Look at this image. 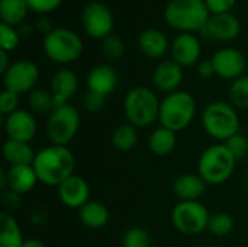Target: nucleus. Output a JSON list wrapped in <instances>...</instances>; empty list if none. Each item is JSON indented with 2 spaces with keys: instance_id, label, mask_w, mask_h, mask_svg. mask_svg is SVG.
Masks as SVG:
<instances>
[{
  "instance_id": "2eb2a0df",
  "label": "nucleus",
  "mask_w": 248,
  "mask_h": 247,
  "mask_svg": "<svg viewBox=\"0 0 248 247\" xmlns=\"http://www.w3.org/2000/svg\"><path fill=\"white\" fill-rule=\"evenodd\" d=\"M170 54H171V60L176 61L183 68L193 67L199 64L201 60V54H202L201 41L195 33L190 32L177 33L170 44Z\"/></svg>"
},
{
  "instance_id": "c756f323",
  "label": "nucleus",
  "mask_w": 248,
  "mask_h": 247,
  "mask_svg": "<svg viewBox=\"0 0 248 247\" xmlns=\"http://www.w3.org/2000/svg\"><path fill=\"white\" fill-rule=\"evenodd\" d=\"M228 99L235 109H248V73L231 82Z\"/></svg>"
},
{
  "instance_id": "58836bf2",
  "label": "nucleus",
  "mask_w": 248,
  "mask_h": 247,
  "mask_svg": "<svg viewBox=\"0 0 248 247\" xmlns=\"http://www.w3.org/2000/svg\"><path fill=\"white\" fill-rule=\"evenodd\" d=\"M237 0H205V4L211 15L231 13Z\"/></svg>"
},
{
  "instance_id": "ea45409f",
  "label": "nucleus",
  "mask_w": 248,
  "mask_h": 247,
  "mask_svg": "<svg viewBox=\"0 0 248 247\" xmlns=\"http://www.w3.org/2000/svg\"><path fill=\"white\" fill-rule=\"evenodd\" d=\"M198 74L202 79H211V77L217 76L212 60H202V61H199V64H198Z\"/></svg>"
},
{
  "instance_id": "473e14b6",
  "label": "nucleus",
  "mask_w": 248,
  "mask_h": 247,
  "mask_svg": "<svg viewBox=\"0 0 248 247\" xmlns=\"http://www.w3.org/2000/svg\"><path fill=\"white\" fill-rule=\"evenodd\" d=\"M151 237L150 233L142 227L128 229L122 236V247H150Z\"/></svg>"
},
{
  "instance_id": "6ab92c4d",
  "label": "nucleus",
  "mask_w": 248,
  "mask_h": 247,
  "mask_svg": "<svg viewBox=\"0 0 248 247\" xmlns=\"http://www.w3.org/2000/svg\"><path fill=\"white\" fill-rule=\"evenodd\" d=\"M118 82H119L118 73L109 64L94 66L93 68H90V71L87 73V77H86L87 90L100 93L106 98L116 90Z\"/></svg>"
},
{
  "instance_id": "c85d7f7f",
  "label": "nucleus",
  "mask_w": 248,
  "mask_h": 247,
  "mask_svg": "<svg viewBox=\"0 0 248 247\" xmlns=\"http://www.w3.org/2000/svg\"><path fill=\"white\" fill-rule=\"evenodd\" d=\"M28 106L32 114L38 115H49L55 109V102L51 90L35 87L28 93Z\"/></svg>"
},
{
  "instance_id": "39448f33",
  "label": "nucleus",
  "mask_w": 248,
  "mask_h": 247,
  "mask_svg": "<svg viewBox=\"0 0 248 247\" xmlns=\"http://www.w3.org/2000/svg\"><path fill=\"white\" fill-rule=\"evenodd\" d=\"M237 159L224 143L206 147L198 160V175L206 185H222L235 172Z\"/></svg>"
},
{
  "instance_id": "f8f14e48",
  "label": "nucleus",
  "mask_w": 248,
  "mask_h": 247,
  "mask_svg": "<svg viewBox=\"0 0 248 247\" xmlns=\"http://www.w3.org/2000/svg\"><path fill=\"white\" fill-rule=\"evenodd\" d=\"M212 63L215 67L217 76L225 80L234 82L235 79L241 77L247 71V58L246 55L232 47H225L218 49L212 55Z\"/></svg>"
},
{
  "instance_id": "20e7f679",
  "label": "nucleus",
  "mask_w": 248,
  "mask_h": 247,
  "mask_svg": "<svg viewBox=\"0 0 248 247\" xmlns=\"http://www.w3.org/2000/svg\"><path fill=\"white\" fill-rule=\"evenodd\" d=\"M209 16L205 0H170L164 7L166 23L179 33L202 31Z\"/></svg>"
},
{
  "instance_id": "f3484780",
  "label": "nucleus",
  "mask_w": 248,
  "mask_h": 247,
  "mask_svg": "<svg viewBox=\"0 0 248 247\" xmlns=\"http://www.w3.org/2000/svg\"><path fill=\"white\" fill-rule=\"evenodd\" d=\"M60 201L68 207L80 210L86 202L90 201V186L78 175H71L57 186Z\"/></svg>"
},
{
  "instance_id": "a18cd8bd",
  "label": "nucleus",
  "mask_w": 248,
  "mask_h": 247,
  "mask_svg": "<svg viewBox=\"0 0 248 247\" xmlns=\"http://www.w3.org/2000/svg\"><path fill=\"white\" fill-rule=\"evenodd\" d=\"M247 70H248V61H247Z\"/></svg>"
},
{
  "instance_id": "a878e982",
  "label": "nucleus",
  "mask_w": 248,
  "mask_h": 247,
  "mask_svg": "<svg viewBox=\"0 0 248 247\" xmlns=\"http://www.w3.org/2000/svg\"><path fill=\"white\" fill-rule=\"evenodd\" d=\"M29 6L26 0H0V17L1 23L10 26H20L25 23Z\"/></svg>"
},
{
  "instance_id": "7ed1b4c3",
  "label": "nucleus",
  "mask_w": 248,
  "mask_h": 247,
  "mask_svg": "<svg viewBox=\"0 0 248 247\" xmlns=\"http://www.w3.org/2000/svg\"><path fill=\"white\" fill-rule=\"evenodd\" d=\"M196 99L186 90H176L164 95L160 103L158 122L161 127L174 131L176 134L186 130L196 116Z\"/></svg>"
},
{
  "instance_id": "ddd939ff",
  "label": "nucleus",
  "mask_w": 248,
  "mask_h": 247,
  "mask_svg": "<svg viewBox=\"0 0 248 247\" xmlns=\"http://www.w3.org/2000/svg\"><path fill=\"white\" fill-rule=\"evenodd\" d=\"M201 32L206 39L230 42L240 36L241 22L232 12L221 13V15H211L205 28Z\"/></svg>"
},
{
  "instance_id": "bb28decb",
  "label": "nucleus",
  "mask_w": 248,
  "mask_h": 247,
  "mask_svg": "<svg viewBox=\"0 0 248 247\" xmlns=\"http://www.w3.org/2000/svg\"><path fill=\"white\" fill-rule=\"evenodd\" d=\"M25 243L22 230L16 218L7 211L1 213L0 247H22Z\"/></svg>"
},
{
  "instance_id": "423d86ee",
  "label": "nucleus",
  "mask_w": 248,
  "mask_h": 247,
  "mask_svg": "<svg viewBox=\"0 0 248 247\" xmlns=\"http://www.w3.org/2000/svg\"><path fill=\"white\" fill-rule=\"evenodd\" d=\"M201 122L205 132L219 143H225L240 132V116L230 102L215 100L206 105L202 111Z\"/></svg>"
},
{
  "instance_id": "4c0bfd02",
  "label": "nucleus",
  "mask_w": 248,
  "mask_h": 247,
  "mask_svg": "<svg viewBox=\"0 0 248 247\" xmlns=\"http://www.w3.org/2000/svg\"><path fill=\"white\" fill-rule=\"evenodd\" d=\"M29 10L35 12L41 16H46L48 13L57 10L64 0H26Z\"/></svg>"
},
{
  "instance_id": "f257e3e1",
  "label": "nucleus",
  "mask_w": 248,
  "mask_h": 247,
  "mask_svg": "<svg viewBox=\"0 0 248 247\" xmlns=\"http://www.w3.org/2000/svg\"><path fill=\"white\" fill-rule=\"evenodd\" d=\"M33 169L38 181L48 186H58L74 175L76 159L68 147L49 144L36 151Z\"/></svg>"
},
{
  "instance_id": "e433bc0d",
  "label": "nucleus",
  "mask_w": 248,
  "mask_h": 247,
  "mask_svg": "<svg viewBox=\"0 0 248 247\" xmlns=\"http://www.w3.org/2000/svg\"><path fill=\"white\" fill-rule=\"evenodd\" d=\"M19 96L20 95L12 90L3 89V92L0 93V112L3 114V116H7L19 109Z\"/></svg>"
},
{
  "instance_id": "72a5a7b5",
  "label": "nucleus",
  "mask_w": 248,
  "mask_h": 247,
  "mask_svg": "<svg viewBox=\"0 0 248 247\" xmlns=\"http://www.w3.org/2000/svg\"><path fill=\"white\" fill-rule=\"evenodd\" d=\"M20 32L16 26L0 23V49L6 52L15 51L20 44Z\"/></svg>"
},
{
  "instance_id": "b1692460",
  "label": "nucleus",
  "mask_w": 248,
  "mask_h": 247,
  "mask_svg": "<svg viewBox=\"0 0 248 247\" xmlns=\"http://www.w3.org/2000/svg\"><path fill=\"white\" fill-rule=\"evenodd\" d=\"M78 220L84 227L99 230L109 223V210L105 204L90 199L78 210Z\"/></svg>"
},
{
  "instance_id": "a19ab883",
  "label": "nucleus",
  "mask_w": 248,
  "mask_h": 247,
  "mask_svg": "<svg viewBox=\"0 0 248 247\" xmlns=\"http://www.w3.org/2000/svg\"><path fill=\"white\" fill-rule=\"evenodd\" d=\"M36 29H38L39 32H42L44 36H45L46 33H49V32L54 29L51 19H49L48 16H41V17L36 20Z\"/></svg>"
},
{
  "instance_id": "4be33fe9",
  "label": "nucleus",
  "mask_w": 248,
  "mask_h": 247,
  "mask_svg": "<svg viewBox=\"0 0 248 247\" xmlns=\"http://www.w3.org/2000/svg\"><path fill=\"white\" fill-rule=\"evenodd\" d=\"M206 186L198 173H183L173 182V192L179 201H198L205 194Z\"/></svg>"
},
{
  "instance_id": "cd10ccee",
  "label": "nucleus",
  "mask_w": 248,
  "mask_h": 247,
  "mask_svg": "<svg viewBox=\"0 0 248 247\" xmlns=\"http://www.w3.org/2000/svg\"><path fill=\"white\" fill-rule=\"evenodd\" d=\"M138 137V128L129 122H124L113 128L110 143L118 151H129L137 146Z\"/></svg>"
},
{
  "instance_id": "1a4fd4ad",
  "label": "nucleus",
  "mask_w": 248,
  "mask_h": 247,
  "mask_svg": "<svg viewBox=\"0 0 248 247\" xmlns=\"http://www.w3.org/2000/svg\"><path fill=\"white\" fill-rule=\"evenodd\" d=\"M173 227L186 236H196L208 230L209 211L199 201H179L171 210Z\"/></svg>"
},
{
  "instance_id": "49530a36",
  "label": "nucleus",
  "mask_w": 248,
  "mask_h": 247,
  "mask_svg": "<svg viewBox=\"0 0 248 247\" xmlns=\"http://www.w3.org/2000/svg\"><path fill=\"white\" fill-rule=\"evenodd\" d=\"M247 186H248V179H247Z\"/></svg>"
},
{
  "instance_id": "dca6fc26",
  "label": "nucleus",
  "mask_w": 248,
  "mask_h": 247,
  "mask_svg": "<svg viewBox=\"0 0 248 247\" xmlns=\"http://www.w3.org/2000/svg\"><path fill=\"white\" fill-rule=\"evenodd\" d=\"M1 189H7L15 195H25L33 191L38 176L33 166H9L6 172H1Z\"/></svg>"
},
{
  "instance_id": "c03bdc74",
  "label": "nucleus",
  "mask_w": 248,
  "mask_h": 247,
  "mask_svg": "<svg viewBox=\"0 0 248 247\" xmlns=\"http://www.w3.org/2000/svg\"><path fill=\"white\" fill-rule=\"evenodd\" d=\"M17 29H19V32H20L22 36H28L32 32V26L31 25H26V23H22Z\"/></svg>"
},
{
  "instance_id": "9d476101",
  "label": "nucleus",
  "mask_w": 248,
  "mask_h": 247,
  "mask_svg": "<svg viewBox=\"0 0 248 247\" xmlns=\"http://www.w3.org/2000/svg\"><path fill=\"white\" fill-rule=\"evenodd\" d=\"M81 25L90 38L102 41L112 35L115 26L113 13L105 3L90 1L81 12Z\"/></svg>"
},
{
  "instance_id": "a211bd4d",
  "label": "nucleus",
  "mask_w": 248,
  "mask_h": 247,
  "mask_svg": "<svg viewBox=\"0 0 248 247\" xmlns=\"http://www.w3.org/2000/svg\"><path fill=\"white\" fill-rule=\"evenodd\" d=\"M183 77L185 73L182 66L173 60H163L153 71V84L160 93L169 95L179 90Z\"/></svg>"
},
{
  "instance_id": "c9c22d12",
  "label": "nucleus",
  "mask_w": 248,
  "mask_h": 247,
  "mask_svg": "<svg viewBox=\"0 0 248 247\" xmlns=\"http://www.w3.org/2000/svg\"><path fill=\"white\" fill-rule=\"evenodd\" d=\"M106 105V96L87 90L83 96V109L89 114H96L100 112Z\"/></svg>"
},
{
  "instance_id": "2f4dec72",
  "label": "nucleus",
  "mask_w": 248,
  "mask_h": 247,
  "mask_svg": "<svg viewBox=\"0 0 248 247\" xmlns=\"http://www.w3.org/2000/svg\"><path fill=\"white\" fill-rule=\"evenodd\" d=\"M100 51L108 60L118 61L125 54V44L121 36L112 33L100 41Z\"/></svg>"
},
{
  "instance_id": "393cba45",
  "label": "nucleus",
  "mask_w": 248,
  "mask_h": 247,
  "mask_svg": "<svg viewBox=\"0 0 248 247\" xmlns=\"http://www.w3.org/2000/svg\"><path fill=\"white\" fill-rule=\"evenodd\" d=\"M177 146V134L169 128L158 127L148 137V148L158 157L170 156Z\"/></svg>"
},
{
  "instance_id": "6e6552de",
  "label": "nucleus",
  "mask_w": 248,
  "mask_h": 247,
  "mask_svg": "<svg viewBox=\"0 0 248 247\" xmlns=\"http://www.w3.org/2000/svg\"><path fill=\"white\" fill-rule=\"evenodd\" d=\"M80 124L81 118L76 106L70 103L55 106V109L48 115L45 124V134L49 140V144L68 147V144L77 135Z\"/></svg>"
},
{
  "instance_id": "9b49d317",
  "label": "nucleus",
  "mask_w": 248,
  "mask_h": 247,
  "mask_svg": "<svg viewBox=\"0 0 248 247\" xmlns=\"http://www.w3.org/2000/svg\"><path fill=\"white\" fill-rule=\"evenodd\" d=\"M1 76L4 89L23 95L35 89L39 80V67L31 60H16Z\"/></svg>"
},
{
  "instance_id": "7c9ffc66",
  "label": "nucleus",
  "mask_w": 248,
  "mask_h": 247,
  "mask_svg": "<svg viewBox=\"0 0 248 247\" xmlns=\"http://www.w3.org/2000/svg\"><path fill=\"white\" fill-rule=\"evenodd\" d=\"M234 227H235L234 218L228 213L212 214L208 224V230L217 237H227L228 234L232 233Z\"/></svg>"
},
{
  "instance_id": "79ce46f5",
  "label": "nucleus",
  "mask_w": 248,
  "mask_h": 247,
  "mask_svg": "<svg viewBox=\"0 0 248 247\" xmlns=\"http://www.w3.org/2000/svg\"><path fill=\"white\" fill-rule=\"evenodd\" d=\"M10 64H12V61L9 60V52L0 49V73L3 74L10 67Z\"/></svg>"
},
{
  "instance_id": "37998d69",
  "label": "nucleus",
  "mask_w": 248,
  "mask_h": 247,
  "mask_svg": "<svg viewBox=\"0 0 248 247\" xmlns=\"http://www.w3.org/2000/svg\"><path fill=\"white\" fill-rule=\"evenodd\" d=\"M22 247H46V245L38 239H28V240H25Z\"/></svg>"
},
{
  "instance_id": "f704fd0d",
  "label": "nucleus",
  "mask_w": 248,
  "mask_h": 247,
  "mask_svg": "<svg viewBox=\"0 0 248 247\" xmlns=\"http://www.w3.org/2000/svg\"><path fill=\"white\" fill-rule=\"evenodd\" d=\"M227 146V148L232 153V156L238 160L247 157L248 154V138L246 135H243L241 132L232 135L230 140H227L224 143Z\"/></svg>"
},
{
  "instance_id": "4468645a",
  "label": "nucleus",
  "mask_w": 248,
  "mask_h": 247,
  "mask_svg": "<svg viewBox=\"0 0 248 247\" xmlns=\"http://www.w3.org/2000/svg\"><path fill=\"white\" fill-rule=\"evenodd\" d=\"M3 127L7 140L22 143H31L38 131V122L35 115L26 109H17L16 112L4 116Z\"/></svg>"
},
{
  "instance_id": "5701e85b",
  "label": "nucleus",
  "mask_w": 248,
  "mask_h": 247,
  "mask_svg": "<svg viewBox=\"0 0 248 247\" xmlns=\"http://www.w3.org/2000/svg\"><path fill=\"white\" fill-rule=\"evenodd\" d=\"M1 154L9 166H32L36 151L32 148L31 143L6 140L1 148Z\"/></svg>"
},
{
  "instance_id": "f03ea898",
  "label": "nucleus",
  "mask_w": 248,
  "mask_h": 247,
  "mask_svg": "<svg viewBox=\"0 0 248 247\" xmlns=\"http://www.w3.org/2000/svg\"><path fill=\"white\" fill-rule=\"evenodd\" d=\"M161 99L147 86H135L129 89L124 98V114L126 122L134 127L147 128L158 121Z\"/></svg>"
},
{
  "instance_id": "412c9836",
  "label": "nucleus",
  "mask_w": 248,
  "mask_h": 247,
  "mask_svg": "<svg viewBox=\"0 0 248 247\" xmlns=\"http://www.w3.org/2000/svg\"><path fill=\"white\" fill-rule=\"evenodd\" d=\"M170 41L166 33L157 28H147L144 29L137 39V45L140 51L151 60L163 58L170 51Z\"/></svg>"
},
{
  "instance_id": "0eeeda50",
  "label": "nucleus",
  "mask_w": 248,
  "mask_h": 247,
  "mask_svg": "<svg viewBox=\"0 0 248 247\" xmlns=\"http://www.w3.org/2000/svg\"><path fill=\"white\" fill-rule=\"evenodd\" d=\"M42 49L51 61L57 64H71L81 57L84 45L76 31L58 26L44 36Z\"/></svg>"
},
{
  "instance_id": "aec40b11",
  "label": "nucleus",
  "mask_w": 248,
  "mask_h": 247,
  "mask_svg": "<svg viewBox=\"0 0 248 247\" xmlns=\"http://www.w3.org/2000/svg\"><path fill=\"white\" fill-rule=\"evenodd\" d=\"M55 106L67 105L70 103V99L77 93L78 90V77L77 74L70 68H61L54 73L51 79V87H49Z\"/></svg>"
}]
</instances>
